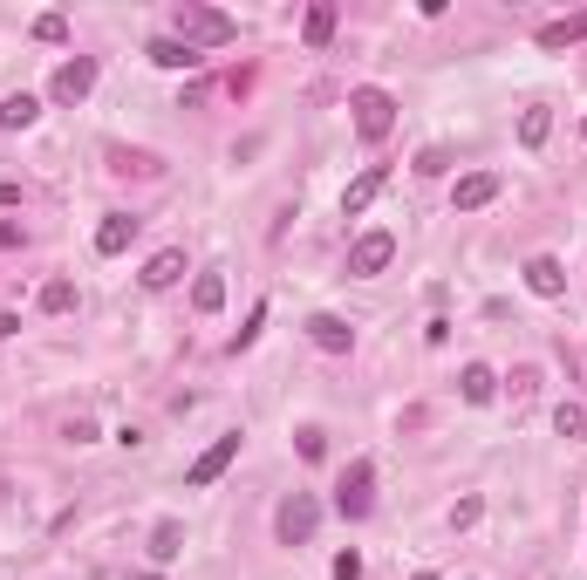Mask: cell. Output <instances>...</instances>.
I'll list each match as a JSON object with an SVG mask.
<instances>
[{
	"mask_svg": "<svg viewBox=\"0 0 587 580\" xmlns=\"http://www.w3.org/2000/svg\"><path fill=\"white\" fill-rule=\"evenodd\" d=\"M301 41H308V48H328V41H335V7H328V0H314V7H308Z\"/></svg>",
	"mask_w": 587,
	"mask_h": 580,
	"instance_id": "obj_19",
	"label": "cell"
},
{
	"mask_svg": "<svg viewBox=\"0 0 587 580\" xmlns=\"http://www.w3.org/2000/svg\"><path fill=\"white\" fill-rule=\"evenodd\" d=\"M581 137H587V116H581Z\"/></svg>",
	"mask_w": 587,
	"mask_h": 580,
	"instance_id": "obj_32",
	"label": "cell"
},
{
	"mask_svg": "<svg viewBox=\"0 0 587 580\" xmlns=\"http://www.w3.org/2000/svg\"><path fill=\"white\" fill-rule=\"evenodd\" d=\"M137 280H144L151 294H164V287H178V280H185V253H178V246H164V253H151Z\"/></svg>",
	"mask_w": 587,
	"mask_h": 580,
	"instance_id": "obj_12",
	"label": "cell"
},
{
	"mask_svg": "<svg viewBox=\"0 0 587 580\" xmlns=\"http://www.w3.org/2000/svg\"><path fill=\"white\" fill-rule=\"evenodd\" d=\"M417 580H437V574H417Z\"/></svg>",
	"mask_w": 587,
	"mask_h": 580,
	"instance_id": "obj_33",
	"label": "cell"
},
{
	"mask_svg": "<svg viewBox=\"0 0 587 580\" xmlns=\"http://www.w3.org/2000/svg\"><path fill=\"white\" fill-rule=\"evenodd\" d=\"M41 116V103L28 96V89H14V96H0V130H28Z\"/></svg>",
	"mask_w": 587,
	"mask_h": 580,
	"instance_id": "obj_17",
	"label": "cell"
},
{
	"mask_svg": "<svg viewBox=\"0 0 587 580\" xmlns=\"http://www.w3.org/2000/svg\"><path fill=\"white\" fill-rule=\"evenodd\" d=\"M233 458H239V430H226V437H219V444H212V451H205V458H198L192 471H185V485H192V492L219 485V478L233 471Z\"/></svg>",
	"mask_w": 587,
	"mask_h": 580,
	"instance_id": "obj_7",
	"label": "cell"
},
{
	"mask_svg": "<svg viewBox=\"0 0 587 580\" xmlns=\"http://www.w3.org/2000/svg\"><path fill=\"white\" fill-rule=\"evenodd\" d=\"M178 553H185V526H178V519H157L151 526V560L164 567V560H178Z\"/></svg>",
	"mask_w": 587,
	"mask_h": 580,
	"instance_id": "obj_18",
	"label": "cell"
},
{
	"mask_svg": "<svg viewBox=\"0 0 587 580\" xmlns=\"http://www.w3.org/2000/svg\"><path fill=\"white\" fill-rule=\"evenodd\" d=\"M192 308L198 314H219V308H226V273H198V280H192Z\"/></svg>",
	"mask_w": 587,
	"mask_h": 580,
	"instance_id": "obj_20",
	"label": "cell"
},
{
	"mask_svg": "<svg viewBox=\"0 0 587 580\" xmlns=\"http://www.w3.org/2000/svg\"><path fill=\"white\" fill-rule=\"evenodd\" d=\"M533 41H540V48H574V41H587V14H560V21H547Z\"/></svg>",
	"mask_w": 587,
	"mask_h": 580,
	"instance_id": "obj_15",
	"label": "cell"
},
{
	"mask_svg": "<svg viewBox=\"0 0 587 580\" xmlns=\"http://www.w3.org/2000/svg\"><path fill=\"white\" fill-rule=\"evenodd\" d=\"M458 396H465V403H492V396H499V376H492L485 362H465V376H458Z\"/></svg>",
	"mask_w": 587,
	"mask_h": 580,
	"instance_id": "obj_16",
	"label": "cell"
},
{
	"mask_svg": "<svg viewBox=\"0 0 587 580\" xmlns=\"http://www.w3.org/2000/svg\"><path fill=\"white\" fill-rule=\"evenodd\" d=\"M35 41H69V21H62V14H41V21H35Z\"/></svg>",
	"mask_w": 587,
	"mask_h": 580,
	"instance_id": "obj_27",
	"label": "cell"
},
{
	"mask_svg": "<svg viewBox=\"0 0 587 580\" xmlns=\"http://www.w3.org/2000/svg\"><path fill=\"white\" fill-rule=\"evenodd\" d=\"M76 308V280H48L41 287V314H69Z\"/></svg>",
	"mask_w": 587,
	"mask_h": 580,
	"instance_id": "obj_23",
	"label": "cell"
},
{
	"mask_svg": "<svg viewBox=\"0 0 587 580\" xmlns=\"http://www.w3.org/2000/svg\"><path fill=\"white\" fill-rule=\"evenodd\" d=\"M144 55H151L157 69H198V62H205V55H198V48H185L178 35H157L151 48H144Z\"/></svg>",
	"mask_w": 587,
	"mask_h": 580,
	"instance_id": "obj_14",
	"label": "cell"
},
{
	"mask_svg": "<svg viewBox=\"0 0 587 580\" xmlns=\"http://www.w3.org/2000/svg\"><path fill=\"white\" fill-rule=\"evenodd\" d=\"M478 519H485V499H478V492H471V499H458V505H451V533H471Z\"/></svg>",
	"mask_w": 587,
	"mask_h": 580,
	"instance_id": "obj_24",
	"label": "cell"
},
{
	"mask_svg": "<svg viewBox=\"0 0 587 580\" xmlns=\"http://www.w3.org/2000/svg\"><path fill=\"white\" fill-rule=\"evenodd\" d=\"M294 444H301V458H308V464H321V451H328V437H321V430H294Z\"/></svg>",
	"mask_w": 587,
	"mask_h": 580,
	"instance_id": "obj_26",
	"label": "cell"
},
{
	"mask_svg": "<svg viewBox=\"0 0 587 580\" xmlns=\"http://www.w3.org/2000/svg\"><path fill=\"white\" fill-rule=\"evenodd\" d=\"M547 130H553V110H547V103H533V110L519 116V144H526V151H540V144H547Z\"/></svg>",
	"mask_w": 587,
	"mask_h": 580,
	"instance_id": "obj_21",
	"label": "cell"
},
{
	"mask_svg": "<svg viewBox=\"0 0 587 580\" xmlns=\"http://www.w3.org/2000/svg\"><path fill=\"white\" fill-rule=\"evenodd\" d=\"M260 328H267V301H253V314H246V328L233 335V355H239V348H253V342H260Z\"/></svg>",
	"mask_w": 587,
	"mask_h": 580,
	"instance_id": "obj_25",
	"label": "cell"
},
{
	"mask_svg": "<svg viewBox=\"0 0 587 580\" xmlns=\"http://www.w3.org/2000/svg\"><path fill=\"white\" fill-rule=\"evenodd\" d=\"M526 287H533L540 301H560V294H567V267H560L553 253H533V260H526Z\"/></svg>",
	"mask_w": 587,
	"mask_h": 580,
	"instance_id": "obj_11",
	"label": "cell"
},
{
	"mask_svg": "<svg viewBox=\"0 0 587 580\" xmlns=\"http://www.w3.org/2000/svg\"><path fill=\"white\" fill-rule=\"evenodd\" d=\"M314 526H321V499H314V492L280 499V512H274V540H280V546H308Z\"/></svg>",
	"mask_w": 587,
	"mask_h": 580,
	"instance_id": "obj_3",
	"label": "cell"
},
{
	"mask_svg": "<svg viewBox=\"0 0 587 580\" xmlns=\"http://www.w3.org/2000/svg\"><path fill=\"white\" fill-rule=\"evenodd\" d=\"M383 185H390V171H383V164H369V171L355 178L349 192H342V219H362V212H369V205L383 198Z\"/></svg>",
	"mask_w": 587,
	"mask_h": 580,
	"instance_id": "obj_10",
	"label": "cell"
},
{
	"mask_svg": "<svg viewBox=\"0 0 587 580\" xmlns=\"http://www.w3.org/2000/svg\"><path fill=\"white\" fill-rule=\"evenodd\" d=\"M553 430H560L567 444H587V403H560V410H553Z\"/></svg>",
	"mask_w": 587,
	"mask_h": 580,
	"instance_id": "obj_22",
	"label": "cell"
},
{
	"mask_svg": "<svg viewBox=\"0 0 587 580\" xmlns=\"http://www.w3.org/2000/svg\"><path fill=\"white\" fill-rule=\"evenodd\" d=\"M417 171H424V178H437V171H451V151H444V144H431V151L417 157Z\"/></svg>",
	"mask_w": 587,
	"mask_h": 580,
	"instance_id": "obj_28",
	"label": "cell"
},
{
	"mask_svg": "<svg viewBox=\"0 0 587 580\" xmlns=\"http://www.w3.org/2000/svg\"><path fill=\"white\" fill-rule=\"evenodd\" d=\"M335 580H362V553H335Z\"/></svg>",
	"mask_w": 587,
	"mask_h": 580,
	"instance_id": "obj_30",
	"label": "cell"
},
{
	"mask_svg": "<svg viewBox=\"0 0 587 580\" xmlns=\"http://www.w3.org/2000/svg\"><path fill=\"white\" fill-rule=\"evenodd\" d=\"M233 35H239L233 14H219V7H198V0H185V7H178V41H185V48H226Z\"/></svg>",
	"mask_w": 587,
	"mask_h": 580,
	"instance_id": "obj_1",
	"label": "cell"
},
{
	"mask_svg": "<svg viewBox=\"0 0 587 580\" xmlns=\"http://www.w3.org/2000/svg\"><path fill=\"white\" fill-rule=\"evenodd\" d=\"M308 342L321 348V355H349V348H355V328L342 321V314H308Z\"/></svg>",
	"mask_w": 587,
	"mask_h": 580,
	"instance_id": "obj_9",
	"label": "cell"
},
{
	"mask_svg": "<svg viewBox=\"0 0 587 580\" xmlns=\"http://www.w3.org/2000/svg\"><path fill=\"white\" fill-rule=\"evenodd\" d=\"M62 437H69V444H96V417H69Z\"/></svg>",
	"mask_w": 587,
	"mask_h": 580,
	"instance_id": "obj_29",
	"label": "cell"
},
{
	"mask_svg": "<svg viewBox=\"0 0 587 580\" xmlns=\"http://www.w3.org/2000/svg\"><path fill=\"white\" fill-rule=\"evenodd\" d=\"M89 89H96V62H89V55H69V62L55 69V82H48L55 103H82Z\"/></svg>",
	"mask_w": 587,
	"mask_h": 580,
	"instance_id": "obj_8",
	"label": "cell"
},
{
	"mask_svg": "<svg viewBox=\"0 0 587 580\" xmlns=\"http://www.w3.org/2000/svg\"><path fill=\"white\" fill-rule=\"evenodd\" d=\"M499 192H506V178H499V171H465V178L451 185V212H485Z\"/></svg>",
	"mask_w": 587,
	"mask_h": 580,
	"instance_id": "obj_6",
	"label": "cell"
},
{
	"mask_svg": "<svg viewBox=\"0 0 587 580\" xmlns=\"http://www.w3.org/2000/svg\"><path fill=\"white\" fill-rule=\"evenodd\" d=\"M7 335H21V314H0V342H7Z\"/></svg>",
	"mask_w": 587,
	"mask_h": 580,
	"instance_id": "obj_31",
	"label": "cell"
},
{
	"mask_svg": "<svg viewBox=\"0 0 587 580\" xmlns=\"http://www.w3.org/2000/svg\"><path fill=\"white\" fill-rule=\"evenodd\" d=\"M130 239H137V219H130V212H110V219L96 226V253H103V260H117Z\"/></svg>",
	"mask_w": 587,
	"mask_h": 580,
	"instance_id": "obj_13",
	"label": "cell"
},
{
	"mask_svg": "<svg viewBox=\"0 0 587 580\" xmlns=\"http://www.w3.org/2000/svg\"><path fill=\"white\" fill-rule=\"evenodd\" d=\"M335 512L342 519H369L376 512V464L355 458L349 471H342V485H335Z\"/></svg>",
	"mask_w": 587,
	"mask_h": 580,
	"instance_id": "obj_4",
	"label": "cell"
},
{
	"mask_svg": "<svg viewBox=\"0 0 587 580\" xmlns=\"http://www.w3.org/2000/svg\"><path fill=\"white\" fill-rule=\"evenodd\" d=\"M349 110H355V137H362V144H383L396 130V96L390 89H355Z\"/></svg>",
	"mask_w": 587,
	"mask_h": 580,
	"instance_id": "obj_2",
	"label": "cell"
},
{
	"mask_svg": "<svg viewBox=\"0 0 587 580\" xmlns=\"http://www.w3.org/2000/svg\"><path fill=\"white\" fill-rule=\"evenodd\" d=\"M390 260H396V232H362V239L349 246V273L355 280H376Z\"/></svg>",
	"mask_w": 587,
	"mask_h": 580,
	"instance_id": "obj_5",
	"label": "cell"
}]
</instances>
